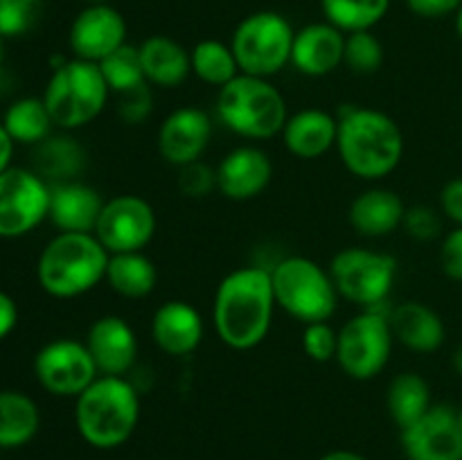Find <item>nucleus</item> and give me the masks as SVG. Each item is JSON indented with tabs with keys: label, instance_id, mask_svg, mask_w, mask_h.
I'll use <instances>...</instances> for the list:
<instances>
[{
	"label": "nucleus",
	"instance_id": "nucleus-17",
	"mask_svg": "<svg viewBox=\"0 0 462 460\" xmlns=\"http://www.w3.org/2000/svg\"><path fill=\"white\" fill-rule=\"evenodd\" d=\"M84 343L97 365V373L113 377H126L140 352L138 334L129 320L117 314L95 318L86 332Z\"/></svg>",
	"mask_w": 462,
	"mask_h": 460
},
{
	"label": "nucleus",
	"instance_id": "nucleus-36",
	"mask_svg": "<svg viewBox=\"0 0 462 460\" xmlns=\"http://www.w3.org/2000/svg\"><path fill=\"white\" fill-rule=\"evenodd\" d=\"M302 350L316 363H329V361H337V350H338V329H334L329 325V320L325 323H310L302 325Z\"/></svg>",
	"mask_w": 462,
	"mask_h": 460
},
{
	"label": "nucleus",
	"instance_id": "nucleus-45",
	"mask_svg": "<svg viewBox=\"0 0 462 460\" xmlns=\"http://www.w3.org/2000/svg\"><path fill=\"white\" fill-rule=\"evenodd\" d=\"M319 460H368V458L361 454H356V451L337 449V451H329V454H325L323 458H319Z\"/></svg>",
	"mask_w": 462,
	"mask_h": 460
},
{
	"label": "nucleus",
	"instance_id": "nucleus-46",
	"mask_svg": "<svg viewBox=\"0 0 462 460\" xmlns=\"http://www.w3.org/2000/svg\"><path fill=\"white\" fill-rule=\"evenodd\" d=\"M451 365H454L456 373H458L460 377H462V343H460L458 347H456L454 354H451Z\"/></svg>",
	"mask_w": 462,
	"mask_h": 460
},
{
	"label": "nucleus",
	"instance_id": "nucleus-47",
	"mask_svg": "<svg viewBox=\"0 0 462 460\" xmlns=\"http://www.w3.org/2000/svg\"><path fill=\"white\" fill-rule=\"evenodd\" d=\"M454 16H456V34H458V39L462 41V5H460L458 12L454 14Z\"/></svg>",
	"mask_w": 462,
	"mask_h": 460
},
{
	"label": "nucleus",
	"instance_id": "nucleus-24",
	"mask_svg": "<svg viewBox=\"0 0 462 460\" xmlns=\"http://www.w3.org/2000/svg\"><path fill=\"white\" fill-rule=\"evenodd\" d=\"M406 206L402 197L386 188H370L361 192L347 210V221L361 237H388L402 228Z\"/></svg>",
	"mask_w": 462,
	"mask_h": 460
},
{
	"label": "nucleus",
	"instance_id": "nucleus-15",
	"mask_svg": "<svg viewBox=\"0 0 462 460\" xmlns=\"http://www.w3.org/2000/svg\"><path fill=\"white\" fill-rule=\"evenodd\" d=\"M212 115L197 106H179L167 113L158 126L156 147L162 161L171 167L201 161L212 138Z\"/></svg>",
	"mask_w": 462,
	"mask_h": 460
},
{
	"label": "nucleus",
	"instance_id": "nucleus-37",
	"mask_svg": "<svg viewBox=\"0 0 462 460\" xmlns=\"http://www.w3.org/2000/svg\"><path fill=\"white\" fill-rule=\"evenodd\" d=\"M180 194L188 198H206L217 189V167H210L203 161L188 162L179 167V179H176Z\"/></svg>",
	"mask_w": 462,
	"mask_h": 460
},
{
	"label": "nucleus",
	"instance_id": "nucleus-5",
	"mask_svg": "<svg viewBox=\"0 0 462 460\" xmlns=\"http://www.w3.org/2000/svg\"><path fill=\"white\" fill-rule=\"evenodd\" d=\"M215 117L239 138L269 140L280 135L289 108L273 81L242 72L217 90Z\"/></svg>",
	"mask_w": 462,
	"mask_h": 460
},
{
	"label": "nucleus",
	"instance_id": "nucleus-1",
	"mask_svg": "<svg viewBox=\"0 0 462 460\" xmlns=\"http://www.w3.org/2000/svg\"><path fill=\"white\" fill-rule=\"evenodd\" d=\"M271 269L239 266L217 284L212 320L226 347L246 352L264 343L275 314Z\"/></svg>",
	"mask_w": 462,
	"mask_h": 460
},
{
	"label": "nucleus",
	"instance_id": "nucleus-25",
	"mask_svg": "<svg viewBox=\"0 0 462 460\" xmlns=\"http://www.w3.org/2000/svg\"><path fill=\"white\" fill-rule=\"evenodd\" d=\"M140 61H143L144 79L149 86L158 88H179L189 75V50L183 43L165 34L147 36L138 45Z\"/></svg>",
	"mask_w": 462,
	"mask_h": 460
},
{
	"label": "nucleus",
	"instance_id": "nucleus-44",
	"mask_svg": "<svg viewBox=\"0 0 462 460\" xmlns=\"http://www.w3.org/2000/svg\"><path fill=\"white\" fill-rule=\"evenodd\" d=\"M14 147H16V143H14L12 135L7 133V129H5L3 122H0V174L12 167Z\"/></svg>",
	"mask_w": 462,
	"mask_h": 460
},
{
	"label": "nucleus",
	"instance_id": "nucleus-49",
	"mask_svg": "<svg viewBox=\"0 0 462 460\" xmlns=\"http://www.w3.org/2000/svg\"><path fill=\"white\" fill-rule=\"evenodd\" d=\"M86 5H104V3H111V0H84Z\"/></svg>",
	"mask_w": 462,
	"mask_h": 460
},
{
	"label": "nucleus",
	"instance_id": "nucleus-35",
	"mask_svg": "<svg viewBox=\"0 0 462 460\" xmlns=\"http://www.w3.org/2000/svg\"><path fill=\"white\" fill-rule=\"evenodd\" d=\"M43 16V0H0V36L16 39L34 30Z\"/></svg>",
	"mask_w": 462,
	"mask_h": 460
},
{
	"label": "nucleus",
	"instance_id": "nucleus-41",
	"mask_svg": "<svg viewBox=\"0 0 462 460\" xmlns=\"http://www.w3.org/2000/svg\"><path fill=\"white\" fill-rule=\"evenodd\" d=\"M409 12L420 18H445L460 9L462 0H404Z\"/></svg>",
	"mask_w": 462,
	"mask_h": 460
},
{
	"label": "nucleus",
	"instance_id": "nucleus-50",
	"mask_svg": "<svg viewBox=\"0 0 462 460\" xmlns=\"http://www.w3.org/2000/svg\"><path fill=\"white\" fill-rule=\"evenodd\" d=\"M458 419H460V427H462V406H460V410H458Z\"/></svg>",
	"mask_w": 462,
	"mask_h": 460
},
{
	"label": "nucleus",
	"instance_id": "nucleus-39",
	"mask_svg": "<svg viewBox=\"0 0 462 460\" xmlns=\"http://www.w3.org/2000/svg\"><path fill=\"white\" fill-rule=\"evenodd\" d=\"M120 97L122 99L117 104V113H120V117L126 124H140V122H144L152 115L153 97L152 90H149V84L138 90H131L126 95H120Z\"/></svg>",
	"mask_w": 462,
	"mask_h": 460
},
{
	"label": "nucleus",
	"instance_id": "nucleus-8",
	"mask_svg": "<svg viewBox=\"0 0 462 460\" xmlns=\"http://www.w3.org/2000/svg\"><path fill=\"white\" fill-rule=\"evenodd\" d=\"M293 25L287 16L273 9H260L237 23L230 36L237 66L244 75L271 79L291 66Z\"/></svg>",
	"mask_w": 462,
	"mask_h": 460
},
{
	"label": "nucleus",
	"instance_id": "nucleus-13",
	"mask_svg": "<svg viewBox=\"0 0 462 460\" xmlns=\"http://www.w3.org/2000/svg\"><path fill=\"white\" fill-rule=\"evenodd\" d=\"M158 216L152 203L138 194H117L106 198L95 225V237L108 253L143 251L152 244Z\"/></svg>",
	"mask_w": 462,
	"mask_h": 460
},
{
	"label": "nucleus",
	"instance_id": "nucleus-20",
	"mask_svg": "<svg viewBox=\"0 0 462 460\" xmlns=\"http://www.w3.org/2000/svg\"><path fill=\"white\" fill-rule=\"evenodd\" d=\"M153 345L167 356H188L199 350L206 334L203 316L188 300H165L152 316Z\"/></svg>",
	"mask_w": 462,
	"mask_h": 460
},
{
	"label": "nucleus",
	"instance_id": "nucleus-32",
	"mask_svg": "<svg viewBox=\"0 0 462 460\" xmlns=\"http://www.w3.org/2000/svg\"><path fill=\"white\" fill-rule=\"evenodd\" d=\"M325 21L343 34L374 30L386 18L391 0H320Z\"/></svg>",
	"mask_w": 462,
	"mask_h": 460
},
{
	"label": "nucleus",
	"instance_id": "nucleus-19",
	"mask_svg": "<svg viewBox=\"0 0 462 460\" xmlns=\"http://www.w3.org/2000/svg\"><path fill=\"white\" fill-rule=\"evenodd\" d=\"M346 34L332 23H307L296 30L291 48V66L305 77H328L343 66Z\"/></svg>",
	"mask_w": 462,
	"mask_h": 460
},
{
	"label": "nucleus",
	"instance_id": "nucleus-16",
	"mask_svg": "<svg viewBox=\"0 0 462 460\" xmlns=\"http://www.w3.org/2000/svg\"><path fill=\"white\" fill-rule=\"evenodd\" d=\"M126 43V21L113 5H86L68 32L72 57L99 63Z\"/></svg>",
	"mask_w": 462,
	"mask_h": 460
},
{
	"label": "nucleus",
	"instance_id": "nucleus-34",
	"mask_svg": "<svg viewBox=\"0 0 462 460\" xmlns=\"http://www.w3.org/2000/svg\"><path fill=\"white\" fill-rule=\"evenodd\" d=\"M343 66L355 75H374L383 66V45L373 30L346 34Z\"/></svg>",
	"mask_w": 462,
	"mask_h": 460
},
{
	"label": "nucleus",
	"instance_id": "nucleus-11",
	"mask_svg": "<svg viewBox=\"0 0 462 460\" xmlns=\"http://www.w3.org/2000/svg\"><path fill=\"white\" fill-rule=\"evenodd\" d=\"M48 212L50 183L34 170L12 165L0 174V237H25L48 219Z\"/></svg>",
	"mask_w": 462,
	"mask_h": 460
},
{
	"label": "nucleus",
	"instance_id": "nucleus-9",
	"mask_svg": "<svg viewBox=\"0 0 462 460\" xmlns=\"http://www.w3.org/2000/svg\"><path fill=\"white\" fill-rule=\"evenodd\" d=\"M328 269L341 300L352 302L361 309H382L397 280L395 257L364 246L341 248Z\"/></svg>",
	"mask_w": 462,
	"mask_h": 460
},
{
	"label": "nucleus",
	"instance_id": "nucleus-23",
	"mask_svg": "<svg viewBox=\"0 0 462 460\" xmlns=\"http://www.w3.org/2000/svg\"><path fill=\"white\" fill-rule=\"evenodd\" d=\"M395 341L402 343L406 350L418 354H431L445 345L447 327L442 316L433 307L420 300L400 302L388 311Z\"/></svg>",
	"mask_w": 462,
	"mask_h": 460
},
{
	"label": "nucleus",
	"instance_id": "nucleus-12",
	"mask_svg": "<svg viewBox=\"0 0 462 460\" xmlns=\"http://www.w3.org/2000/svg\"><path fill=\"white\" fill-rule=\"evenodd\" d=\"M32 370L39 386L57 397H79L99 377L88 347L77 338L45 343L34 354Z\"/></svg>",
	"mask_w": 462,
	"mask_h": 460
},
{
	"label": "nucleus",
	"instance_id": "nucleus-43",
	"mask_svg": "<svg viewBox=\"0 0 462 460\" xmlns=\"http://www.w3.org/2000/svg\"><path fill=\"white\" fill-rule=\"evenodd\" d=\"M18 325V305L7 291H0V341L7 338Z\"/></svg>",
	"mask_w": 462,
	"mask_h": 460
},
{
	"label": "nucleus",
	"instance_id": "nucleus-27",
	"mask_svg": "<svg viewBox=\"0 0 462 460\" xmlns=\"http://www.w3.org/2000/svg\"><path fill=\"white\" fill-rule=\"evenodd\" d=\"M104 282L126 300H143L152 296L158 284V269L152 257L143 251L113 253L108 257L106 280Z\"/></svg>",
	"mask_w": 462,
	"mask_h": 460
},
{
	"label": "nucleus",
	"instance_id": "nucleus-4",
	"mask_svg": "<svg viewBox=\"0 0 462 460\" xmlns=\"http://www.w3.org/2000/svg\"><path fill=\"white\" fill-rule=\"evenodd\" d=\"M108 257L95 233H57L41 251L36 280L48 296L79 298L106 280Z\"/></svg>",
	"mask_w": 462,
	"mask_h": 460
},
{
	"label": "nucleus",
	"instance_id": "nucleus-21",
	"mask_svg": "<svg viewBox=\"0 0 462 460\" xmlns=\"http://www.w3.org/2000/svg\"><path fill=\"white\" fill-rule=\"evenodd\" d=\"M104 203L106 198L93 185L81 180L54 183L50 185L48 219L59 233H95Z\"/></svg>",
	"mask_w": 462,
	"mask_h": 460
},
{
	"label": "nucleus",
	"instance_id": "nucleus-22",
	"mask_svg": "<svg viewBox=\"0 0 462 460\" xmlns=\"http://www.w3.org/2000/svg\"><path fill=\"white\" fill-rule=\"evenodd\" d=\"M338 117L323 108H300L289 113L280 140L291 156L300 161H316L337 147Z\"/></svg>",
	"mask_w": 462,
	"mask_h": 460
},
{
	"label": "nucleus",
	"instance_id": "nucleus-29",
	"mask_svg": "<svg viewBox=\"0 0 462 460\" xmlns=\"http://www.w3.org/2000/svg\"><path fill=\"white\" fill-rule=\"evenodd\" d=\"M433 406L431 386L420 373L406 370L395 374L386 388V410L393 422L402 428L418 422Z\"/></svg>",
	"mask_w": 462,
	"mask_h": 460
},
{
	"label": "nucleus",
	"instance_id": "nucleus-3",
	"mask_svg": "<svg viewBox=\"0 0 462 460\" xmlns=\"http://www.w3.org/2000/svg\"><path fill=\"white\" fill-rule=\"evenodd\" d=\"M140 422V392L126 377L99 374L75 397V424L81 440L95 449H117Z\"/></svg>",
	"mask_w": 462,
	"mask_h": 460
},
{
	"label": "nucleus",
	"instance_id": "nucleus-28",
	"mask_svg": "<svg viewBox=\"0 0 462 460\" xmlns=\"http://www.w3.org/2000/svg\"><path fill=\"white\" fill-rule=\"evenodd\" d=\"M41 413L23 391H0V449H18L39 433Z\"/></svg>",
	"mask_w": 462,
	"mask_h": 460
},
{
	"label": "nucleus",
	"instance_id": "nucleus-26",
	"mask_svg": "<svg viewBox=\"0 0 462 460\" xmlns=\"http://www.w3.org/2000/svg\"><path fill=\"white\" fill-rule=\"evenodd\" d=\"M88 167V152L70 133H52L34 147V171L54 183L79 180Z\"/></svg>",
	"mask_w": 462,
	"mask_h": 460
},
{
	"label": "nucleus",
	"instance_id": "nucleus-40",
	"mask_svg": "<svg viewBox=\"0 0 462 460\" xmlns=\"http://www.w3.org/2000/svg\"><path fill=\"white\" fill-rule=\"evenodd\" d=\"M440 266L447 278L462 282V225H456L442 239Z\"/></svg>",
	"mask_w": 462,
	"mask_h": 460
},
{
	"label": "nucleus",
	"instance_id": "nucleus-14",
	"mask_svg": "<svg viewBox=\"0 0 462 460\" xmlns=\"http://www.w3.org/2000/svg\"><path fill=\"white\" fill-rule=\"evenodd\" d=\"M402 449L409 460H462L458 410L433 404L418 422L402 428Z\"/></svg>",
	"mask_w": 462,
	"mask_h": 460
},
{
	"label": "nucleus",
	"instance_id": "nucleus-6",
	"mask_svg": "<svg viewBox=\"0 0 462 460\" xmlns=\"http://www.w3.org/2000/svg\"><path fill=\"white\" fill-rule=\"evenodd\" d=\"M41 97L57 129L75 131L102 115L111 88L97 63L72 57L61 59L52 68Z\"/></svg>",
	"mask_w": 462,
	"mask_h": 460
},
{
	"label": "nucleus",
	"instance_id": "nucleus-42",
	"mask_svg": "<svg viewBox=\"0 0 462 460\" xmlns=\"http://www.w3.org/2000/svg\"><path fill=\"white\" fill-rule=\"evenodd\" d=\"M440 210L447 219L462 225V176L445 183L440 192Z\"/></svg>",
	"mask_w": 462,
	"mask_h": 460
},
{
	"label": "nucleus",
	"instance_id": "nucleus-31",
	"mask_svg": "<svg viewBox=\"0 0 462 460\" xmlns=\"http://www.w3.org/2000/svg\"><path fill=\"white\" fill-rule=\"evenodd\" d=\"M189 66H192V75L199 81L217 90L228 84V81H233L237 75H242L230 43L217 39L199 41L189 50Z\"/></svg>",
	"mask_w": 462,
	"mask_h": 460
},
{
	"label": "nucleus",
	"instance_id": "nucleus-33",
	"mask_svg": "<svg viewBox=\"0 0 462 460\" xmlns=\"http://www.w3.org/2000/svg\"><path fill=\"white\" fill-rule=\"evenodd\" d=\"M97 66L99 70H102L111 93L126 95L131 93V90H138L143 88V86H147L138 45L125 43L122 48H117L116 52L108 54L106 59H102Z\"/></svg>",
	"mask_w": 462,
	"mask_h": 460
},
{
	"label": "nucleus",
	"instance_id": "nucleus-48",
	"mask_svg": "<svg viewBox=\"0 0 462 460\" xmlns=\"http://www.w3.org/2000/svg\"><path fill=\"white\" fill-rule=\"evenodd\" d=\"M3 59H5V39L0 36V63H3Z\"/></svg>",
	"mask_w": 462,
	"mask_h": 460
},
{
	"label": "nucleus",
	"instance_id": "nucleus-30",
	"mask_svg": "<svg viewBox=\"0 0 462 460\" xmlns=\"http://www.w3.org/2000/svg\"><path fill=\"white\" fill-rule=\"evenodd\" d=\"M3 126L16 144L36 147L48 135H52L54 122L43 97H21L7 106L3 115Z\"/></svg>",
	"mask_w": 462,
	"mask_h": 460
},
{
	"label": "nucleus",
	"instance_id": "nucleus-10",
	"mask_svg": "<svg viewBox=\"0 0 462 460\" xmlns=\"http://www.w3.org/2000/svg\"><path fill=\"white\" fill-rule=\"evenodd\" d=\"M395 343L386 311L361 309L338 329L337 363L355 382H370L383 373Z\"/></svg>",
	"mask_w": 462,
	"mask_h": 460
},
{
	"label": "nucleus",
	"instance_id": "nucleus-38",
	"mask_svg": "<svg viewBox=\"0 0 462 460\" xmlns=\"http://www.w3.org/2000/svg\"><path fill=\"white\" fill-rule=\"evenodd\" d=\"M402 228L409 233V237L418 239V242H431L438 235L442 233V219L438 215V210H433L431 206H406L404 221H402Z\"/></svg>",
	"mask_w": 462,
	"mask_h": 460
},
{
	"label": "nucleus",
	"instance_id": "nucleus-7",
	"mask_svg": "<svg viewBox=\"0 0 462 460\" xmlns=\"http://www.w3.org/2000/svg\"><path fill=\"white\" fill-rule=\"evenodd\" d=\"M275 305L298 323H325L338 309L337 284L329 269L302 255H289L271 266Z\"/></svg>",
	"mask_w": 462,
	"mask_h": 460
},
{
	"label": "nucleus",
	"instance_id": "nucleus-2",
	"mask_svg": "<svg viewBox=\"0 0 462 460\" xmlns=\"http://www.w3.org/2000/svg\"><path fill=\"white\" fill-rule=\"evenodd\" d=\"M337 153L343 167L361 180H382L404 158V133L395 117L379 108L346 106L338 113Z\"/></svg>",
	"mask_w": 462,
	"mask_h": 460
},
{
	"label": "nucleus",
	"instance_id": "nucleus-18",
	"mask_svg": "<svg viewBox=\"0 0 462 460\" xmlns=\"http://www.w3.org/2000/svg\"><path fill=\"white\" fill-rule=\"evenodd\" d=\"M273 179V161L255 144L230 149L217 165V192L230 201L257 198Z\"/></svg>",
	"mask_w": 462,
	"mask_h": 460
},
{
	"label": "nucleus",
	"instance_id": "nucleus-51",
	"mask_svg": "<svg viewBox=\"0 0 462 460\" xmlns=\"http://www.w3.org/2000/svg\"><path fill=\"white\" fill-rule=\"evenodd\" d=\"M158 460H162V458H158Z\"/></svg>",
	"mask_w": 462,
	"mask_h": 460
}]
</instances>
